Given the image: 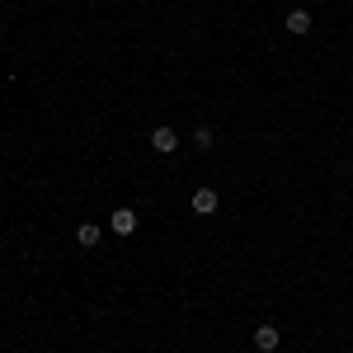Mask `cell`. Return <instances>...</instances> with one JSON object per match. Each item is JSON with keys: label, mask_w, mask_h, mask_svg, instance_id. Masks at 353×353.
Instances as JSON below:
<instances>
[{"label": "cell", "mask_w": 353, "mask_h": 353, "mask_svg": "<svg viewBox=\"0 0 353 353\" xmlns=\"http://www.w3.org/2000/svg\"><path fill=\"white\" fill-rule=\"evenodd\" d=\"M151 151H156V156H174V151H179V132H174L170 123L151 128Z\"/></svg>", "instance_id": "6da1fadb"}, {"label": "cell", "mask_w": 353, "mask_h": 353, "mask_svg": "<svg viewBox=\"0 0 353 353\" xmlns=\"http://www.w3.org/2000/svg\"><path fill=\"white\" fill-rule=\"evenodd\" d=\"M113 5H123V0H113Z\"/></svg>", "instance_id": "ba28073f"}, {"label": "cell", "mask_w": 353, "mask_h": 353, "mask_svg": "<svg viewBox=\"0 0 353 353\" xmlns=\"http://www.w3.org/2000/svg\"><path fill=\"white\" fill-rule=\"evenodd\" d=\"M193 146H198V151H212V141H217V137H212V128H193V137H189Z\"/></svg>", "instance_id": "52a82bcc"}, {"label": "cell", "mask_w": 353, "mask_h": 353, "mask_svg": "<svg viewBox=\"0 0 353 353\" xmlns=\"http://www.w3.org/2000/svg\"><path fill=\"white\" fill-rule=\"evenodd\" d=\"M283 28H288L292 38H306V33L316 28V19H311V10H292V14L283 19Z\"/></svg>", "instance_id": "277c9868"}, {"label": "cell", "mask_w": 353, "mask_h": 353, "mask_svg": "<svg viewBox=\"0 0 353 353\" xmlns=\"http://www.w3.org/2000/svg\"><path fill=\"white\" fill-rule=\"evenodd\" d=\"M193 212H198V217H212V212H217L221 208V198H217V189H193Z\"/></svg>", "instance_id": "3957f363"}, {"label": "cell", "mask_w": 353, "mask_h": 353, "mask_svg": "<svg viewBox=\"0 0 353 353\" xmlns=\"http://www.w3.org/2000/svg\"><path fill=\"white\" fill-rule=\"evenodd\" d=\"M99 241H104V226H94V221H81V226H76V245L94 250Z\"/></svg>", "instance_id": "8992f818"}, {"label": "cell", "mask_w": 353, "mask_h": 353, "mask_svg": "<svg viewBox=\"0 0 353 353\" xmlns=\"http://www.w3.org/2000/svg\"><path fill=\"white\" fill-rule=\"evenodd\" d=\"M278 344H283L278 325H254V349L259 353H278Z\"/></svg>", "instance_id": "5b68a950"}, {"label": "cell", "mask_w": 353, "mask_h": 353, "mask_svg": "<svg viewBox=\"0 0 353 353\" xmlns=\"http://www.w3.org/2000/svg\"><path fill=\"white\" fill-rule=\"evenodd\" d=\"M109 231H113V236H132V231H137V212H132V208H113V212H109Z\"/></svg>", "instance_id": "7a4b0ae2"}]
</instances>
